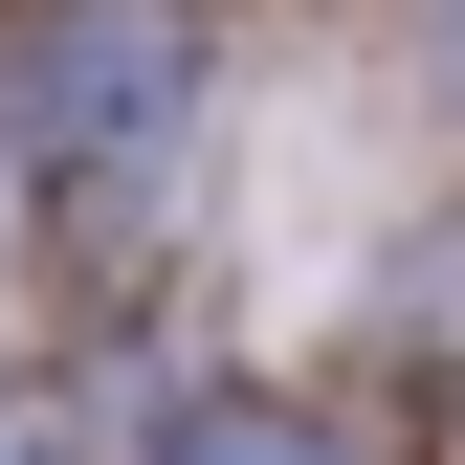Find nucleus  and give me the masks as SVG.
<instances>
[{"mask_svg":"<svg viewBox=\"0 0 465 465\" xmlns=\"http://www.w3.org/2000/svg\"><path fill=\"white\" fill-rule=\"evenodd\" d=\"M178 89H200L178 0H67V23H45V67H23V111H45V155H67V178L178 155Z\"/></svg>","mask_w":465,"mask_h":465,"instance_id":"f257e3e1","label":"nucleus"},{"mask_svg":"<svg viewBox=\"0 0 465 465\" xmlns=\"http://www.w3.org/2000/svg\"><path fill=\"white\" fill-rule=\"evenodd\" d=\"M178 465H332V443H288V421H200Z\"/></svg>","mask_w":465,"mask_h":465,"instance_id":"f03ea898","label":"nucleus"},{"mask_svg":"<svg viewBox=\"0 0 465 465\" xmlns=\"http://www.w3.org/2000/svg\"><path fill=\"white\" fill-rule=\"evenodd\" d=\"M443 67H465V0H443Z\"/></svg>","mask_w":465,"mask_h":465,"instance_id":"7ed1b4c3","label":"nucleus"}]
</instances>
